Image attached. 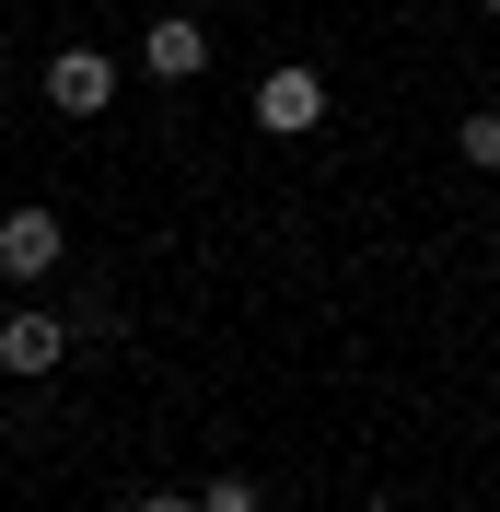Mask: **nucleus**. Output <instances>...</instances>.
Segmentation results:
<instances>
[{
    "label": "nucleus",
    "mask_w": 500,
    "mask_h": 512,
    "mask_svg": "<svg viewBox=\"0 0 500 512\" xmlns=\"http://www.w3.org/2000/svg\"><path fill=\"white\" fill-rule=\"evenodd\" d=\"M59 256H70V222H59V210H0V280L35 291Z\"/></svg>",
    "instance_id": "7ed1b4c3"
},
{
    "label": "nucleus",
    "mask_w": 500,
    "mask_h": 512,
    "mask_svg": "<svg viewBox=\"0 0 500 512\" xmlns=\"http://www.w3.org/2000/svg\"><path fill=\"white\" fill-rule=\"evenodd\" d=\"M47 105H59V117H105V105H117V59H105V47H59V59H47Z\"/></svg>",
    "instance_id": "20e7f679"
},
{
    "label": "nucleus",
    "mask_w": 500,
    "mask_h": 512,
    "mask_svg": "<svg viewBox=\"0 0 500 512\" xmlns=\"http://www.w3.org/2000/svg\"><path fill=\"white\" fill-rule=\"evenodd\" d=\"M454 152H466L477 175H500V105H489V117H454Z\"/></svg>",
    "instance_id": "423d86ee"
},
{
    "label": "nucleus",
    "mask_w": 500,
    "mask_h": 512,
    "mask_svg": "<svg viewBox=\"0 0 500 512\" xmlns=\"http://www.w3.org/2000/svg\"><path fill=\"white\" fill-rule=\"evenodd\" d=\"M361 512H407V501H384V489H373V501H361Z\"/></svg>",
    "instance_id": "1a4fd4ad"
},
{
    "label": "nucleus",
    "mask_w": 500,
    "mask_h": 512,
    "mask_svg": "<svg viewBox=\"0 0 500 512\" xmlns=\"http://www.w3.org/2000/svg\"><path fill=\"white\" fill-rule=\"evenodd\" d=\"M70 338H82V326L70 315H47V303H12V315H0V373H24V384H47L70 361Z\"/></svg>",
    "instance_id": "f03ea898"
},
{
    "label": "nucleus",
    "mask_w": 500,
    "mask_h": 512,
    "mask_svg": "<svg viewBox=\"0 0 500 512\" xmlns=\"http://www.w3.org/2000/svg\"><path fill=\"white\" fill-rule=\"evenodd\" d=\"M140 70H152V82H198V70H210V24H198V12H163V24L140 35Z\"/></svg>",
    "instance_id": "39448f33"
},
{
    "label": "nucleus",
    "mask_w": 500,
    "mask_h": 512,
    "mask_svg": "<svg viewBox=\"0 0 500 512\" xmlns=\"http://www.w3.org/2000/svg\"><path fill=\"white\" fill-rule=\"evenodd\" d=\"M198 512H268V489H256V478H210V489H198Z\"/></svg>",
    "instance_id": "0eeeda50"
},
{
    "label": "nucleus",
    "mask_w": 500,
    "mask_h": 512,
    "mask_svg": "<svg viewBox=\"0 0 500 512\" xmlns=\"http://www.w3.org/2000/svg\"><path fill=\"white\" fill-rule=\"evenodd\" d=\"M489 12H500V0H489Z\"/></svg>",
    "instance_id": "9d476101"
},
{
    "label": "nucleus",
    "mask_w": 500,
    "mask_h": 512,
    "mask_svg": "<svg viewBox=\"0 0 500 512\" xmlns=\"http://www.w3.org/2000/svg\"><path fill=\"white\" fill-rule=\"evenodd\" d=\"M128 512H198V489H140Z\"/></svg>",
    "instance_id": "6e6552de"
},
{
    "label": "nucleus",
    "mask_w": 500,
    "mask_h": 512,
    "mask_svg": "<svg viewBox=\"0 0 500 512\" xmlns=\"http://www.w3.org/2000/svg\"><path fill=\"white\" fill-rule=\"evenodd\" d=\"M256 128H268V140H314V128H326V70L280 59L268 82H256Z\"/></svg>",
    "instance_id": "f257e3e1"
}]
</instances>
